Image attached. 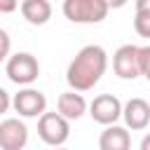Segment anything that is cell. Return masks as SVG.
I'll return each instance as SVG.
<instances>
[{"label":"cell","instance_id":"obj_1","mask_svg":"<svg viewBox=\"0 0 150 150\" xmlns=\"http://www.w3.org/2000/svg\"><path fill=\"white\" fill-rule=\"evenodd\" d=\"M105 68H108L105 49L101 45H87L70 61V66L66 70V82L70 84V91H77V94L89 91L101 82Z\"/></svg>","mask_w":150,"mask_h":150},{"label":"cell","instance_id":"obj_2","mask_svg":"<svg viewBox=\"0 0 150 150\" xmlns=\"http://www.w3.org/2000/svg\"><path fill=\"white\" fill-rule=\"evenodd\" d=\"M112 70L122 80H136L141 75H148L150 70V47H136V45H122L112 54Z\"/></svg>","mask_w":150,"mask_h":150},{"label":"cell","instance_id":"obj_3","mask_svg":"<svg viewBox=\"0 0 150 150\" xmlns=\"http://www.w3.org/2000/svg\"><path fill=\"white\" fill-rule=\"evenodd\" d=\"M110 5L105 0H66L63 14L73 23H101L108 16Z\"/></svg>","mask_w":150,"mask_h":150},{"label":"cell","instance_id":"obj_4","mask_svg":"<svg viewBox=\"0 0 150 150\" xmlns=\"http://www.w3.org/2000/svg\"><path fill=\"white\" fill-rule=\"evenodd\" d=\"M5 73L7 77L14 82V84H21V87H28L38 80L40 75V63L33 54L28 52H16L7 59V66H5Z\"/></svg>","mask_w":150,"mask_h":150},{"label":"cell","instance_id":"obj_5","mask_svg":"<svg viewBox=\"0 0 150 150\" xmlns=\"http://www.w3.org/2000/svg\"><path fill=\"white\" fill-rule=\"evenodd\" d=\"M38 136L42 138V143L61 148L70 136V122H66L59 112H42L38 120Z\"/></svg>","mask_w":150,"mask_h":150},{"label":"cell","instance_id":"obj_6","mask_svg":"<svg viewBox=\"0 0 150 150\" xmlns=\"http://www.w3.org/2000/svg\"><path fill=\"white\" fill-rule=\"evenodd\" d=\"M89 115L94 122H98L103 127H112L122 117V103L112 94H101L89 103Z\"/></svg>","mask_w":150,"mask_h":150},{"label":"cell","instance_id":"obj_7","mask_svg":"<svg viewBox=\"0 0 150 150\" xmlns=\"http://www.w3.org/2000/svg\"><path fill=\"white\" fill-rule=\"evenodd\" d=\"M12 108L21 115V117H40L47 110V96L40 89L26 87L19 94H14L12 98Z\"/></svg>","mask_w":150,"mask_h":150},{"label":"cell","instance_id":"obj_8","mask_svg":"<svg viewBox=\"0 0 150 150\" xmlns=\"http://www.w3.org/2000/svg\"><path fill=\"white\" fill-rule=\"evenodd\" d=\"M28 143V127L19 117L0 122V150H23Z\"/></svg>","mask_w":150,"mask_h":150},{"label":"cell","instance_id":"obj_9","mask_svg":"<svg viewBox=\"0 0 150 150\" xmlns=\"http://www.w3.org/2000/svg\"><path fill=\"white\" fill-rule=\"evenodd\" d=\"M122 117H124V124L127 129L131 131H143L148 124H150V103L145 98H131L122 105Z\"/></svg>","mask_w":150,"mask_h":150},{"label":"cell","instance_id":"obj_10","mask_svg":"<svg viewBox=\"0 0 150 150\" xmlns=\"http://www.w3.org/2000/svg\"><path fill=\"white\" fill-rule=\"evenodd\" d=\"M56 110H59V115H61L66 122L80 120V117L87 112V101H84V96L77 94V91H63V94L59 96V101H56Z\"/></svg>","mask_w":150,"mask_h":150},{"label":"cell","instance_id":"obj_11","mask_svg":"<svg viewBox=\"0 0 150 150\" xmlns=\"http://www.w3.org/2000/svg\"><path fill=\"white\" fill-rule=\"evenodd\" d=\"M98 150H131V136L124 127H105L98 136Z\"/></svg>","mask_w":150,"mask_h":150},{"label":"cell","instance_id":"obj_12","mask_svg":"<svg viewBox=\"0 0 150 150\" xmlns=\"http://www.w3.org/2000/svg\"><path fill=\"white\" fill-rule=\"evenodd\" d=\"M23 19L33 26H45L52 19V5L47 0H23L19 5Z\"/></svg>","mask_w":150,"mask_h":150},{"label":"cell","instance_id":"obj_13","mask_svg":"<svg viewBox=\"0 0 150 150\" xmlns=\"http://www.w3.org/2000/svg\"><path fill=\"white\" fill-rule=\"evenodd\" d=\"M134 28L141 38H150V0H141L136 5V19Z\"/></svg>","mask_w":150,"mask_h":150},{"label":"cell","instance_id":"obj_14","mask_svg":"<svg viewBox=\"0 0 150 150\" xmlns=\"http://www.w3.org/2000/svg\"><path fill=\"white\" fill-rule=\"evenodd\" d=\"M9 49H12V38L5 28H0V63L9 59Z\"/></svg>","mask_w":150,"mask_h":150},{"label":"cell","instance_id":"obj_15","mask_svg":"<svg viewBox=\"0 0 150 150\" xmlns=\"http://www.w3.org/2000/svg\"><path fill=\"white\" fill-rule=\"evenodd\" d=\"M9 105H12V98H9V94L0 87V115H2V112H7V110H9Z\"/></svg>","mask_w":150,"mask_h":150},{"label":"cell","instance_id":"obj_16","mask_svg":"<svg viewBox=\"0 0 150 150\" xmlns=\"http://www.w3.org/2000/svg\"><path fill=\"white\" fill-rule=\"evenodd\" d=\"M16 7H19V5H16L14 0H0V14H2V12H5V14H7V12H14Z\"/></svg>","mask_w":150,"mask_h":150},{"label":"cell","instance_id":"obj_17","mask_svg":"<svg viewBox=\"0 0 150 150\" xmlns=\"http://www.w3.org/2000/svg\"><path fill=\"white\" fill-rule=\"evenodd\" d=\"M148 148H150V138L145 136V138H143V143H141V150H148Z\"/></svg>","mask_w":150,"mask_h":150},{"label":"cell","instance_id":"obj_18","mask_svg":"<svg viewBox=\"0 0 150 150\" xmlns=\"http://www.w3.org/2000/svg\"><path fill=\"white\" fill-rule=\"evenodd\" d=\"M56 150H68V148H56Z\"/></svg>","mask_w":150,"mask_h":150}]
</instances>
